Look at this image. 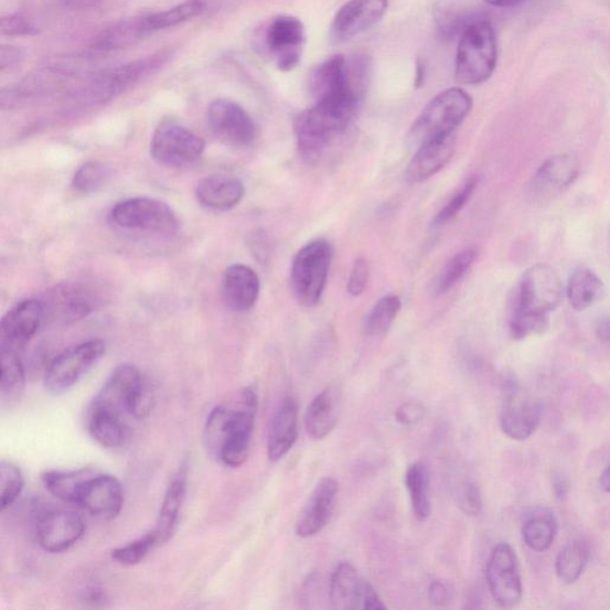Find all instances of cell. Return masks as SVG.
<instances>
[{"instance_id":"obj_43","label":"cell","mask_w":610,"mask_h":610,"mask_svg":"<svg viewBox=\"0 0 610 610\" xmlns=\"http://www.w3.org/2000/svg\"><path fill=\"white\" fill-rule=\"evenodd\" d=\"M23 489L24 478L21 469L9 461H0V512L17 502Z\"/></svg>"},{"instance_id":"obj_25","label":"cell","mask_w":610,"mask_h":610,"mask_svg":"<svg viewBox=\"0 0 610 610\" xmlns=\"http://www.w3.org/2000/svg\"><path fill=\"white\" fill-rule=\"evenodd\" d=\"M223 299L234 311H248L256 306L260 279L250 267L235 264L228 267L222 280Z\"/></svg>"},{"instance_id":"obj_49","label":"cell","mask_w":610,"mask_h":610,"mask_svg":"<svg viewBox=\"0 0 610 610\" xmlns=\"http://www.w3.org/2000/svg\"><path fill=\"white\" fill-rule=\"evenodd\" d=\"M31 99L19 85L0 88V110L19 108Z\"/></svg>"},{"instance_id":"obj_45","label":"cell","mask_w":610,"mask_h":610,"mask_svg":"<svg viewBox=\"0 0 610 610\" xmlns=\"http://www.w3.org/2000/svg\"><path fill=\"white\" fill-rule=\"evenodd\" d=\"M479 181L478 175H472L463 188H461L451 201L438 213L434 221V226L440 227L453 220L471 200L473 192L479 186Z\"/></svg>"},{"instance_id":"obj_33","label":"cell","mask_w":610,"mask_h":610,"mask_svg":"<svg viewBox=\"0 0 610 610\" xmlns=\"http://www.w3.org/2000/svg\"><path fill=\"white\" fill-rule=\"evenodd\" d=\"M212 6L213 0H185L184 3L171 9L148 13L147 23L153 34L183 24L192 19H197L210 11Z\"/></svg>"},{"instance_id":"obj_15","label":"cell","mask_w":610,"mask_h":610,"mask_svg":"<svg viewBox=\"0 0 610 610\" xmlns=\"http://www.w3.org/2000/svg\"><path fill=\"white\" fill-rule=\"evenodd\" d=\"M207 124L220 140L231 146H249L258 136L252 116L239 104L228 99H217L211 104Z\"/></svg>"},{"instance_id":"obj_38","label":"cell","mask_w":610,"mask_h":610,"mask_svg":"<svg viewBox=\"0 0 610 610\" xmlns=\"http://www.w3.org/2000/svg\"><path fill=\"white\" fill-rule=\"evenodd\" d=\"M406 486L416 517L425 521L430 515L429 470L422 461H416L406 472Z\"/></svg>"},{"instance_id":"obj_10","label":"cell","mask_w":610,"mask_h":610,"mask_svg":"<svg viewBox=\"0 0 610 610\" xmlns=\"http://www.w3.org/2000/svg\"><path fill=\"white\" fill-rule=\"evenodd\" d=\"M204 141L184 126L163 121L154 131L151 153L163 167L182 169L192 165L204 153Z\"/></svg>"},{"instance_id":"obj_35","label":"cell","mask_w":610,"mask_h":610,"mask_svg":"<svg viewBox=\"0 0 610 610\" xmlns=\"http://www.w3.org/2000/svg\"><path fill=\"white\" fill-rule=\"evenodd\" d=\"M24 385L25 371L21 354L0 350V404L18 400Z\"/></svg>"},{"instance_id":"obj_30","label":"cell","mask_w":610,"mask_h":610,"mask_svg":"<svg viewBox=\"0 0 610 610\" xmlns=\"http://www.w3.org/2000/svg\"><path fill=\"white\" fill-rule=\"evenodd\" d=\"M97 301L95 296L76 285H63L51 297L52 314L65 322H76L92 314Z\"/></svg>"},{"instance_id":"obj_26","label":"cell","mask_w":610,"mask_h":610,"mask_svg":"<svg viewBox=\"0 0 610 610\" xmlns=\"http://www.w3.org/2000/svg\"><path fill=\"white\" fill-rule=\"evenodd\" d=\"M299 438V405L293 397L282 400L267 438V456L271 461L285 458Z\"/></svg>"},{"instance_id":"obj_3","label":"cell","mask_w":610,"mask_h":610,"mask_svg":"<svg viewBox=\"0 0 610 610\" xmlns=\"http://www.w3.org/2000/svg\"><path fill=\"white\" fill-rule=\"evenodd\" d=\"M154 406L153 386L132 365L118 366L92 402L88 411H104L125 420H142Z\"/></svg>"},{"instance_id":"obj_41","label":"cell","mask_w":610,"mask_h":610,"mask_svg":"<svg viewBox=\"0 0 610 610\" xmlns=\"http://www.w3.org/2000/svg\"><path fill=\"white\" fill-rule=\"evenodd\" d=\"M549 329V317L515 307L510 322V333L514 340L542 335Z\"/></svg>"},{"instance_id":"obj_23","label":"cell","mask_w":610,"mask_h":610,"mask_svg":"<svg viewBox=\"0 0 610 610\" xmlns=\"http://www.w3.org/2000/svg\"><path fill=\"white\" fill-rule=\"evenodd\" d=\"M342 409V388L339 383L327 386L309 405L304 424L311 439L322 440L336 427Z\"/></svg>"},{"instance_id":"obj_34","label":"cell","mask_w":610,"mask_h":610,"mask_svg":"<svg viewBox=\"0 0 610 610\" xmlns=\"http://www.w3.org/2000/svg\"><path fill=\"white\" fill-rule=\"evenodd\" d=\"M87 429L93 439L106 449H118L127 440L125 420L104 411H87Z\"/></svg>"},{"instance_id":"obj_53","label":"cell","mask_w":610,"mask_h":610,"mask_svg":"<svg viewBox=\"0 0 610 610\" xmlns=\"http://www.w3.org/2000/svg\"><path fill=\"white\" fill-rule=\"evenodd\" d=\"M553 485L556 497L560 501L565 500L569 495L570 484L569 480L565 478L561 472H556L553 475Z\"/></svg>"},{"instance_id":"obj_11","label":"cell","mask_w":610,"mask_h":610,"mask_svg":"<svg viewBox=\"0 0 610 610\" xmlns=\"http://www.w3.org/2000/svg\"><path fill=\"white\" fill-rule=\"evenodd\" d=\"M485 577L491 597L500 607L513 608L523 600V577L516 553L509 543H500L491 550Z\"/></svg>"},{"instance_id":"obj_21","label":"cell","mask_w":610,"mask_h":610,"mask_svg":"<svg viewBox=\"0 0 610 610\" xmlns=\"http://www.w3.org/2000/svg\"><path fill=\"white\" fill-rule=\"evenodd\" d=\"M339 495V483L333 478L322 479L312 490L296 524V534L303 539L315 537L329 525Z\"/></svg>"},{"instance_id":"obj_6","label":"cell","mask_w":610,"mask_h":610,"mask_svg":"<svg viewBox=\"0 0 610 610\" xmlns=\"http://www.w3.org/2000/svg\"><path fill=\"white\" fill-rule=\"evenodd\" d=\"M169 58V52H159L136 62L88 74L85 83L78 88L77 96L90 104L107 103L152 76Z\"/></svg>"},{"instance_id":"obj_47","label":"cell","mask_w":610,"mask_h":610,"mask_svg":"<svg viewBox=\"0 0 610 610\" xmlns=\"http://www.w3.org/2000/svg\"><path fill=\"white\" fill-rule=\"evenodd\" d=\"M458 505L468 516H478L483 509L481 490L478 484L465 481L458 489Z\"/></svg>"},{"instance_id":"obj_8","label":"cell","mask_w":610,"mask_h":610,"mask_svg":"<svg viewBox=\"0 0 610 610\" xmlns=\"http://www.w3.org/2000/svg\"><path fill=\"white\" fill-rule=\"evenodd\" d=\"M106 352V342L101 340L85 341L65 350L47 368L44 378L46 389L55 395L68 392L100 362Z\"/></svg>"},{"instance_id":"obj_46","label":"cell","mask_w":610,"mask_h":610,"mask_svg":"<svg viewBox=\"0 0 610 610\" xmlns=\"http://www.w3.org/2000/svg\"><path fill=\"white\" fill-rule=\"evenodd\" d=\"M39 26L26 14L13 13L0 18V36H34Z\"/></svg>"},{"instance_id":"obj_44","label":"cell","mask_w":610,"mask_h":610,"mask_svg":"<svg viewBox=\"0 0 610 610\" xmlns=\"http://www.w3.org/2000/svg\"><path fill=\"white\" fill-rule=\"evenodd\" d=\"M110 178V170L101 162L90 161L74 174L72 185L79 192L93 193L106 185Z\"/></svg>"},{"instance_id":"obj_32","label":"cell","mask_w":610,"mask_h":610,"mask_svg":"<svg viewBox=\"0 0 610 610\" xmlns=\"http://www.w3.org/2000/svg\"><path fill=\"white\" fill-rule=\"evenodd\" d=\"M602 279L586 267H579L568 282V300L577 311H584L598 303L604 296Z\"/></svg>"},{"instance_id":"obj_40","label":"cell","mask_w":610,"mask_h":610,"mask_svg":"<svg viewBox=\"0 0 610 610\" xmlns=\"http://www.w3.org/2000/svg\"><path fill=\"white\" fill-rule=\"evenodd\" d=\"M479 252L474 247L465 248L445 265L436 281V291L438 295L449 292L458 282L470 271Z\"/></svg>"},{"instance_id":"obj_29","label":"cell","mask_w":610,"mask_h":610,"mask_svg":"<svg viewBox=\"0 0 610 610\" xmlns=\"http://www.w3.org/2000/svg\"><path fill=\"white\" fill-rule=\"evenodd\" d=\"M188 490V465H183L178 470L167 490L163 497L161 511L158 520L156 532L159 544L169 543L173 535L180 517Z\"/></svg>"},{"instance_id":"obj_5","label":"cell","mask_w":610,"mask_h":610,"mask_svg":"<svg viewBox=\"0 0 610 610\" xmlns=\"http://www.w3.org/2000/svg\"><path fill=\"white\" fill-rule=\"evenodd\" d=\"M472 109V98L463 88L453 87L431 99L410 128L415 146L453 136Z\"/></svg>"},{"instance_id":"obj_27","label":"cell","mask_w":610,"mask_h":610,"mask_svg":"<svg viewBox=\"0 0 610 610\" xmlns=\"http://www.w3.org/2000/svg\"><path fill=\"white\" fill-rule=\"evenodd\" d=\"M151 34L146 14L125 19L104 29L93 40L88 52L93 55H104L121 51Z\"/></svg>"},{"instance_id":"obj_7","label":"cell","mask_w":610,"mask_h":610,"mask_svg":"<svg viewBox=\"0 0 610 610\" xmlns=\"http://www.w3.org/2000/svg\"><path fill=\"white\" fill-rule=\"evenodd\" d=\"M333 250L324 240H317L297 253L291 267V289L297 302L315 307L329 280Z\"/></svg>"},{"instance_id":"obj_55","label":"cell","mask_w":610,"mask_h":610,"mask_svg":"<svg viewBox=\"0 0 610 610\" xmlns=\"http://www.w3.org/2000/svg\"><path fill=\"white\" fill-rule=\"evenodd\" d=\"M485 2L495 8H513L521 3L526 2V0H485Z\"/></svg>"},{"instance_id":"obj_52","label":"cell","mask_w":610,"mask_h":610,"mask_svg":"<svg viewBox=\"0 0 610 610\" xmlns=\"http://www.w3.org/2000/svg\"><path fill=\"white\" fill-rule=\"evenodd\" d=\"M452 600L451 589L439 580L429 587V601L436 606L448 604Z\"/></svg>"},{"instance_id":"obj_58","label":"cell","mask_w":610,"mask_h":610,"mask_svg":"<svg viewBox=\"0 0 610 610\" xmlns=\"http://www.w3.org/2000/svg\"><path fill=\"white\" fill-rule=\"evenodd\" d=\"M600 488L604 491V493H609L610 491V473L609 468H606V470L600 475Z\"/></svg>"},{"instance_id":"obj_22","label":"cell","mask_w":610,"mask_h":610,"mask_svg":"<svg viewBox=\"0 0 610 610\" xmlns=\"http://www.w3.org/2000/svg\"><path fill=\"white\" fill-rule=\"evenodd\" d=\"M579 171L580 163L574 154L550 157L533 178L532 196L543 202L559 195L575 183Z\"/></svg>"},{"instance_id":"obj_48","label":"cell","mask_w":610,"mask_h":610,"mask_svg":"<svg viewBox=\"0 0 610 610\" xmlns=\"http://www.w3.org/2000/svg\"><path fill=\"white\" fill-rule=\"evenodd\" d=\"M370 267L365 258L356 259L349 279L347 290L353 297L361 296L368 282Z\"/></svg>"},{"instance_id":"obj_12","label":"cell","mask_w":610,"mask_h":610,"mask_svg":"<svg viewBox=\"0 0 610 610\" xmlns=\"http://www.w3.org/2000/svg\"><path fill=\"white\" fill-rule=\"evenodd\" d=\"M306 28L300 19L281 14L267 23L263 46L280 71L290 72L300 65L306 47Z\"/></svg>"},{"instance_id":"obj_37","label":"cell","mask_w":610,"mask_h":610,"mask_svg":"<svg viewBox=\"0 0 610 610\" xmlns=\"http://www.w3.org/2000/svg\"><path fill=\"white\" fill-rule=\"evenodd\" d=\"M589 546L582 539L565 546L556 559V574L561 584L571 586L582 577L589 561Z\"/></svg>"},{"instance_id":"obj_1","label":"cell","mask_w":610,"mask_h":610,"mask_svg":"<svg viewBox=\"0 0 610 610\" xmlns=\"http://www.w3.org/2000/svg\"><path fill=\"white\" fill-rule=\"evenodd\" d=\"M370 62L362 55H335L310 76V109L319 120L340 136L361 107L370 81Z\"/></svg>"},{"instance_id":"obj_18","label":"cell","mask_w":610,"mask_h":610,"mask_svg":"<svg viewBox=\"0 0 610 610\" xmlns=\"http://www.w3.org/2000/svg\"><path fill=\"white\" fill-rule=\"evenodd\" d=\"M83 517L72 511H51L36 525V541L50 554H62L76 545L85 534Z\"/></svg>"},{"instance_id":"obj_57","label":"cell","mask_w":610,"mask_h":610,"mask_svg":"<svg viewBox=\"0 0 610 610\" xmlns=\"http://www.w3.org/2000/svg\"><path fill=\"white\" fill-rule=\"evenodd\" d=\"M598 338L604 342L609 340V322L607 319H603L599 322L597 327Z\"/></svg>"},{"instance_id":"obj_9","label":"cell","mask_w":610,"mask_h":610,"mask_svg":"<svg viewBox=\"0 0 610 610\" xmlns=\"http://www.w3.org/2000/svg\"><path fill=\"white\" fill-rule=\"evenodd\" d=\"M118 227L171 235L181 223L170 205L154 199L138 197L118 203L110 214Z\"/></svg>"},{"instance_id":"obj_50","label":"cell","mask_w":610,"mask_h":610,"mask_svg":"<svg viewBox=\"0 0 610 610\" xmlns=\"http://www.w3.org/2000/svg\"><path fill=\"white\" fill-rule=\"evenodd\" d=\"M426 416V409L419 404H405L396 410V420L404 426H416L422 422Z\"/></svg>"},{"instance_id":"obj_54","label":"cell","mask_w":610,"mask_h":610,"mask_svg":"<svg viewBox=\"0 0 610 610\" xmlns=\"http://www.w3.org/2000/svg\"><path fill=\"white\" fill-rule=\"evenodd\" d=\"M65 9L86 10L95 8L100 0H58Z\"/></svg>"},{"instance_id":"obj_17","label":"cell","mask_w":610,"mask_h":610,"mask_svg":"<svg viewBox=\"0 0 610 610\" xmlns=\"http://www.w3.org/2000/svg\"><path fill=\"white\" fill-rule=\"evenodd\" d=\"M124 503L121 482L114 475L96 471L83 483L76 501L86 513L104 520H113L120 514Z\"/></svg>"},{"instance_id":"obj_13","label":"cell","mask_w":610,"mask_h":610,"mask_svg":"<svg viewBox=\"0 0 610 610\" xmlns=\"http://www.w3.org/2000/svg\"><path fill=\"white\" fill-rule=\"evenodd\" d=\"M563 300L561 280L553 267L534 265L520 282L516 304L524 310L549 315Z\"/></svg>"},{"instance_id":"obj_20","label":"cell","mask_w":610,"mask_h":610,"mask_svg":"<svg viewBox=\"0 0 610 610\" xmlns=\"http://www.w3.org/2000/svg\"><path fill=\"white\" fill-rule=\"evenodd\" d=\"M542 418L541 400L520 392H511L504 400L500 425L505 437L525 441L537 431Z\"/></svg>"},{"instance_id":"obj_14","label":"cell","mask_w":610,"mask_h":610,"mask_svg":"<svg viewBox=\"0 0 610 610\" xmlns=\"http://www.w3.org/2000/svg\"><path fill=\"white\" fill-rule=\"evenodd\" d=\"M330 600L339 610L386 609L375 588L349 561H341L331 577Z\"/></svg>"},{"instance_id":"obj_51","label":"cell","mask_w":610,"mask_h":610,"mask_svg":"<svg viewBox=\"0 0 610 610\" xmlns=\"http://www.w3.org/2000/svg\"><path fill=\"white\" fill-rule=\"evenodd\" d=\"M24 57L25 52L21 47L0 43V71L20 65L24 61Z\"/></svg>"},{"instance_id":"obj_28","label":"cell","mask_w":610,"mask_h":610,"mask_svg":"<svg viewBox=\"0 0 610 610\" xmlns=\"http://www.w3.org/2000/svg\"><path fill=\"white\" fill-rule=\"evenodd\" d=\"M245 196V185L236 176L212 174L204 176L196 186L199 202L217 212H227Z\"/></svg>"},{"instance_id":"obj_31","label":"cell","mask_w":610,"mask_h":610,"mask_svg":"<svg viewBox=\"0 0 610 610\" xmlns=\"http://www.w3.org/2000/svg\"><path fill=\"white\" fill-rule=\"evenodd\" d=\"M558 523L556 515L548 509H538L528 514L521 534L525 544L535 553H545L556 541Z\"/></svg>"},{"instance_id":"obj_19","label":"cell","mask_w":610,"mask_h":610,"mask_svg":"<svg viewBox=\"0 0 610 610\" xmlns=\"http://www.w3.org/2000/svg\"><path fill=\"white\" fill-rule=\"evenodd\" d=\"M43 303L26 300L14 306L0 321V350L21 354L40 329Z\"/></svg>"},{"instance_id":"obj_39","label":"cell","mask_w":610,"mask_h":610,"mask_svg":"<svg viewBox=\"0 0 610 610\" xmlns=\"http://www.w3.org/2000/svg\"><path fill=\"white\" fill-rule=\"evenodd\" d=\"M402 302L399 297L388 295L383 297L370 311L365 321V333L372 338L385 335L392 329V325L399 314Z\"/></svg>"},{"instance_id":"obj_36","label":"cell","mask_w":610,"mask_h":610,"mask_svg":"<svg viewBox=\"0 0 610 610\" xmlns=\"http://www.w3.org/2000/svg\"><path fill=\"white\" fill-rule=\"evenodd\" d=\"M90 469L42 473V482L50 493L58 500L76 504L83 483L94 473Z\"/></svg>"},{"instance_id":"obj_4","label":"cell","mask_w":610,"mask_h":610,"mask_svg":"<svg viewBox=\"0 0 610 610\" xmlns=\"http://www.w3.org/2000/svg\"><path fill=\"white\" fill-rule=\"evenodd\" d=\"M497 55L494 26L485 20L470 22L464 28L458 44L456 81L463 85L485 83L495 72Z\"/></svg>"},{"instance_id":"obj_16","label":"cell","mask_w":610,"mask_h":610,"mask_svg":"<svg viewBox=\"0 0 610 610\" xmlns=\"http://www.w3.org/2000/svg\"><path fill=\"white\" fill-rule=\"evenodd\" d=\"M389 8V0H349L335 14L331 25L334 43L347 42L377 25Z\"/></svg>"},{"instance_id":"obj_56","label":"cell","mask_w":610,"mask_h":610,"mask_svg":"<svg viewBox=\"0 0 610 610\" xmlns=\"http://www.w3.org/2000/svg\"><path fill=\"white\" fill-rule=\"evenodd\" d=\"M424 79H425V67L422 65V62L418 61V63H416V68H415V87L416 88L421 87L424 84Z\"/></svg>"},{"instance_id":"obj_24","label":"cell","mask_w":610,"mask_h":610,"mask_svg":"<svg viewBox=\"0 0 610 610\" xmlns=\"http://www.w3.org/2000/svg\"><path fill=\"white\" fill-rule=\"evenodd\" d=\"M456 151L454 136L431 140L418 147L406 171L411 184L424 183L451 161Z\"/></svg>"},{"instance_id":"obj_42","label":"cell","mask_w":610,"mask_h":610,"mask_svg":"<svg viewBox=\"0 0 610 610\" xmlns=\"http://www.w3.org/2000/svg\"><path fill=\"white\" fill-rule=\"evenodd\" d=\"M159 545V539L156 529L142 535L141 538L133 541L125 546L115 548L111 557L118 564L125 567H133L140 564L151 550Z\"/></svg>"},{"instance_id":"obj_2","label":"cell","mask_w":610,"mask_h":610,"mask_svg":"<svg viewBox=\"0 0 610 610\" xmlns=\"http://www.w3.org/2000/svg\"><path fill=\"white\" fill-rule=\"evenodd\" d=\"M258 396L245 388L228 405L213 409L204 427V446L213 458L231 469L243 467L250 452Z\"/></svg>"}]
</instances>
